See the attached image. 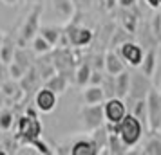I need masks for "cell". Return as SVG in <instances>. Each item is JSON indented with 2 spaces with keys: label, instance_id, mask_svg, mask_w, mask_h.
Listing matches in <instances>:
<instances>
[{
  "label": "cell",
  "instance_id": "cell-1",
  "mask_svg": "<svg viewBox=\"0 0 161 155\" xmlns=\"http://www.w3.org/2000/svg\"><path fill=\"white\" fill-rule=\"evenodd\" d=\"M42 130H44V126L40 123V119L36 117V112L35 110H27L24 116L16 119V125H15V139L24 144V146H27L31 144L35 139H40L42 137Z\"/></svg>",
  "mask_w": 161,
  "mask_h": 155
},
{
  "label": "cell",
  "instance_id": "cell-2",
  "mask_svg": "<svg viewBox=\"0 0 161 155\" xmlns=\"http://www.w3.org/2000/svg\"><path fill=\"white\" fill-rule=\"evenodd\" d=\"M107 126H109V130H114V132H118V135L123 139V142L127 144L129 148H134L139 144V141H141V137H143V132L147 130V126L139 121L134 114H127L119 123H118L116 126H112L107 123Z\"/></svg>",
  "mask_w": 161,
  "mask_h": 155
},
{
  "label": "cell",
  "instance_id": "cell-3",
  "mask_svg": "<svg viewBox=\"0 0 161 155\" xmlns=\"http://www.w3.org/2000/svg\"><path fill=\"white\" fill-rule=\"evenodd\" d=\"M94 40V33L89 27H83L76 22H69L64 27V38L60 45H67V47H74V49H81L92 44Z\"/></svg>",
  "mask_w": 161,
  "mask_h": 155
},
{
  "label": "cell",
  "instance_id": "cell-4",
  "mask_svg": "<svg viewBox=\"0 0 161 155\" xmlns=\"http://www.w3.org/2000/svg\"><path fill=\"white\" fill-rule=\"evenodd\" d=\"M40 16H42V4H33V9L27 13L18 31V40H16L18 45H25L35 40V36L40 33Z\"/></svg>",
  "mask_w": 161,
  "mask_h": 155
},
{
  "label": "cell",
  "instance_id": "cell-5",
  "mask_svg": "<svg viewBox=\"0 0 161 155\" xmlns=\"http://www.w3.org/2000/svg\"><path fill=\"white\" fill-rule=\"evenodd\" d=\"M80 125L81 130L85 132H94L96 128L105 125V112H103V103L98 105H85L80 108Z\"/></svg>",
  "mask_w": 161,
  "mask_h": 155
},
{
  "label": "cell",
  "instance_id": "cell-6",
  "mask_svg": "<svg viewBox=\"0 0 161 155\" xmlns=\"http://www.w3.org/2000/svg\"><path fill=\"white\" fill-rule=\"evenodd\" d=\"M118 54L121 56L125 63L132 69H139V65L143 63V58H145V47L138 42H134V40H129V42H125L123 45H119L116 49Z\"/></svg>",
  "mask_w": 161,
  "mask_h": 155
},
{
  "label": "cell",
  "instance_id": "cell-7",
  "mask_svg": "<svg viewBox=\"0 0 161 155\" xmlns=\"http://www.w3.org/2000/svg\"><path fill=\"white\" fill-rule=\"evenodd\" d=\"M103 112H105V123L116 126L129 114V106L125 105V99L114 96V97H107L103 101Z\"/></svg>",
  "mask_w": 161,
  "mask_h": 155
},
{
  "label": "cell",
  "instance_id": "cell-8",
  "mask_svg": "<svg viewBox=\"0 0 161 155\" xmlns=\"http://www.w3.org/2000/svg\"><path fill=\"white\" fill-rule=\"evenodd\" d=\"M53 56V63H54V67H56V70L58 72H64L69 76V72L74 74V67H76V56H74L73 52H71V49L69 47H62V45H58V47H54L51 52Z\"/></svg>",
  "mask_w": 161,
  "mask_h": 155
},
{
  "label": "cell",
  "instance_id": "cell-9",
  "mask_svg": "<svg viewBox=\"0 0 161 155\" xmlns=\"http://www.w3.org/2000/svg\"><path fill=\"white\" fill-rule=\"evenodd\" d=\"M152 78H148L141 72H130V90L127 99H145L148 92L152 90Z\"/></svg>",
  "mask_w": 161,
  "mask_h": 155
},
{
  "label": "cell",
  "instance_id": "cell-10",
  "mask_svg": "<svg viewBox=\"0 0 161 155\" xmlns=\"http://www.w3.org/2000/svg\"><path fill=\"white\" fill-rule=\"evenodd\" d=\"M147 108H148V130L156 132L161 126V94L159 90H150L147 96Z\"/></svg>",
  "mask_w": 161,
  "mask_h": 155
},
{
  "label": "cell",
  "instance_id": "cell-11",
  "mask_svg": "<svg viewBox=\"0 0 161 155\" xmlns=\"http://www.w3.org/2000/svg\"><path fill=\"white\" fill-rule=\"evenodd\" d=\"M58 105V94L54 90L47 89V87H40V89L35 92V106H36L38 112L42 114H51Z\"/></svg>",
  "mask_w": 161,
  "mask_h": 155
},
{
  "label": "cell",
  "instance_id": "cell-12",
  "mask_svg": "<svg viewBox=\"0 0 161 155\" xmlns=\"http://www.w3.org/2000/svg\"><path fill=\"white\" fill-rule=\"evenodd\" d=\"M73 155H98L100 153V148L96 144L94 137H80L71 144L69 150Z\"/></svg>",
  "mask_w": 161,
  "mask_h": 155
},
{
  "label": "cell",
  "instance_id": "cell-13",
  "mask_svg": "<svg viewBox=\"0 0 161 155\" xmlns=\"http://www.w3.org/2000/svg\"><path fill=\"white\" fill-rule=\"evenodd\" d=\"M51 6L54 15L58 16L64 23L73 22L74 16V2L73 0H51Z\"/></svg>",
  "mask_w": 161,
  "mask_h": 155
},
{
  "label": "cell",
  "instance_id": "cell-14",
  "mask_svg": "<svg viewBox=\"0 0 161 155\" xmlns=\"http://www.w3.org/2000/svg\"><path fill=\"white\" fill-rule=\"evenodd\" d=\"M125 65H127V63L121 59V56L118 54L116 49H109V51L105 52V72L107 74H110V76H118L119 72L127 70Z\"/></svg>",
  "mask_w": 161,
  "mask_h": 155
},
{
  "label": "cell",
  "instance_id": "cell-15",
  "mask_svg": "<svg viewBox=\"0 0 161 155\" xmlns=\"http://www.w3.org/2000/svg\"><path fill=\"white\" fill-rule=\"evenodd\" d=\"M81 99H83V103H85V105L103 103V101L107 99V94H105L103 85H87V87H83Z\"/></svg>",
  "mask_w": 161,
  "mask_h": 155
},
{
  "label": "cell",
  "instance_id": "cell-16",
  "mask_svg": "<svg viewBox=\"0 0 161 155\" xmlns=\"http://www.w3.org/2000/svg\"><path fill=\"white\" fill-rule=\"evenodd\" d=\"M138 25H139L138 11H134V8H129V9L121 8V27L125 31H129L130 34H136L138 33Z\"/></svg>",
  "mask_w": 161,
  "mask_h": 155
},
{
  "label": "cell",
  "instance_id": "cell-17",
  "mask_svg": "<svg viewBox=\"0 0 161 155\" xmlns=\"http://www.w3.org/2000/svg\"><path fill=\"white\" fill-rule=\"evenodd\" d=\"M94 70V67L91 61H81L78 63L76 67V70H74V83H76V87H87L89 81H91V74Z\"/></svg>",
  "mask_w": 161,
  "mask_h": 155
},
{
  "label": "cell",
  "instance_id": "cell-18",
  "mask_svg": "<svg viewBox=\"0 0 161 155\" xmlns=\"http://www.w3.org/2000/svg\"><path fill=\"white\" fill-rule=\"evenodd\" d=\"M40 81H44V80H42V76L38 74L36 67L33 65L29 70L25 72V76L20 80V87H22V90L25 94H31L33 90H38V83Z\"/></svg>",
  "mask_w": 161,
  "mask_h": 155
},
{
  "label": "cell",
  "instance_id": "cell-19",
  "mask_svg": "<svg viewBox=\"0 0 161 155\" xmlns=\"http://www.w3.org/2000/svg\"><path fill=\"white\" fill-rule=\"evenodd\" d=\"M129 90H130V72L129 70H123V72H119L118 76H114V92H116L118 97L127 99Z\"/></svg>",
  "mask_w": 161,
  "mask_h": 155
},
{
  "label": "cell",
  "instance_id": "cell-20",
  "mask_svg": "<svg viewBox=\"0 0 161 155\" xmlns=\"http://www.w3.org/2000/svg\"><path fill=\"white\" fill-rule=\"evenodd\" d=\"M44 85L47 87V89L54 90V92L60 96V94H64V92L67 90V87H69V76L64 74V72H56V74H53L49 80H45Z\"/></svg>",
  "mask_w": 161,
  "mask_h": 155
},
{
  "label": "cell",
  "instance_id": "cell-21",
  "mask_svg": "<svg viewBox=\"0 0 161 155\" xmlns=\"http://www.w3.org/2000/svg\"><path fill=\"white\" fill-rule=\"evenodd\" d=\"M139 70L145 76H148V78H152L156 74V70H158V56H156V49L154 47L145 51V58H143V63L139 65Z\"/></svg>",
  "mask_w": 161,
  "mask_h": 155
},
{
  "label": "cell",
  "instance_id": "cell-22",
  "mask_svg": "<svg viewBox=\"0 0 161 155\" xmlns=\"http://www.w3.org/2000/svg\"><path fill=\"white\" fill-rule=\"evenodd\" d=\"M40 34L53 45V47H58L62 44V38H64V29H60L56 25H40Z\"/></svg>",
  "mask_w": 161,
  "mask_h": 155
},
{
  "label": "cell",
  "instance_id": "cell-23",
  "mask_svg": "<svg viewBox=\"0 0 161 155\" xmlns=\"http://www.w3.org/2000/svg\"><path fill=\"white\" fill-rule=\"evenodd\" d=\"M127 101H130V114H134L136 117L143 123V125L148 128V108H147V97L145 99H127Z\"/></svg>",
  "mask_w": 161,
  "mask_h": 155
},
{
  "label": "cell",
  "instance_id": "cell-24",
  "mask_svg": "<svg viewBox=\"0 0 161 155\" xmlns=\"http://www.w3.org/2000/svg\"><path fill=\"white\" fill-rule=\"evenodd\" d=\"M107 153H114V155H121V153H127L130 148L127 146L123 142V139L118 135V132H114V130H110L109 133V142H107Z\"/></svg>",
  "mask_w": 161,
  "mask_h": 155
},
{
  "label": "cell",
  "instance_id": "cell-25",
  "mask_svg": "<svg viewBox=\"0 0 161 155\" xmlns=\"http://www.w3.org/2000/svg\"><path fill=\"white\" fill-rule=\"evenodd\" d=\"M16 47H18V42H15L11 36L6 34L4 38V44L0 47V59L4 63H11L15 59V52H16Z\"/></svg>",
  "mask_w": 161,
  "mask_h": 155
},
{
  "label": "cell",
  "instance_id": "cell-26",
  "mask_svg": "<svg viewBox=\"0 0 161 155\" xmlns=\"http://www.w3.org/2000/svg\"><path fill=\"white\" fill-rule=\"evenodd\" d=\"M2 94L6 97H9V99H18V97L22 96V94H25V92H24L22 87H20V81L8 78L6 81H2Z\"/></svg>",
  "mask_w": 161,
  "mask_h": 155
},
{
  "label": "cell",
  "instance_id": "cell-27",
  "mask_svg": "<svg viewBox=\"0 0 161 155\" xmlns=\"http://www.w3.org/2000/svg\"><path fill=\"white\" fill-rule=\"evenodd\" d=\"M134 34H130L129 31H125L123 27H119V29H114L110 33V44H109V49H118L119 45H123L125 42H129L132 40Z\"/></svg>",
  "mask_w": 161,
  "mask_h": 155
},
{
  "label": "cell",
  "instance_id": "cell-28",
  "mask_svg": "<svg viewBox=\"0 0 161 155\" xmlns=\"http://www.w3.org/2000/svg\"><path fill=\"white\" fill-rule=\"evenodd\" d=\"M31 45H33V52L36 54V56H44V54H49V52H53V47L47 40H45L40 33H38L36 36H35V40L31 42Z\"/></svg>",
  "mask_w": 161,
  "mask_h": 155
},
{
  "label": "cell",
  "instance_id": "cell-29",
  "mask_svg": "<svg viewBox=\"0 0 161 155\" xmlns=\"http://www.w3.org/2000/svg\"><path fill=\"white\" fill-rule=\"evenodd\" d=\"M33 54H35V52H33ZM33 54H31L24 45H18V47H16V52H15V61H18V63L22 67H25V69H31V67L35 65Z\"/></svg>",
  "mask_w": 161,
  "mask_h": 155
},
{
  "label": "cell",
  "instance_id": "cell-30",
  "mask_svg": "<svg viewBox=\"0 0 161 155\" xmlns=\"http://www.w3.org/2000/svg\"><path fill=\"white\" fill-rule=\"evenodd\" d=\"M16 117L11 110H2L0 112V132H9L11 128H15Z\"/></svg>",
  "mask_w": 161,
  "mask_h": 155
},
{
  "label": "cell",
  "instance_id": "cell-31",
  "mask_svg": "<svg viewBox=\"0 0 161 155\" xmlns=\"http://www.w3.org/2000/svg\"><path fill=\"white\" fill-rule=\"evenodd\" d=\"M29 69H25V67H22L18 61H11V63H8V72H9V78L11 80H16V81H20L24 76H25V72H27Z\"/></svg>",
  "mask_w": 161,
  "mask_h": 155
},
{
  "label": "cell",
  "instance_id": "cell-32",
  "mask_svg": "<svg viewBox=\"0 0 161 155\" xmlns=\"http://www.w3.org/2000/svg\"><path fill=\"white\" fill-rule=\"evenodd\" d=\"M150 29H152V33H154V36L158 38L161 42V13H156V15L150 18Z\"/></svg>",
  "mask_w": 161,
  "mask_h": 155
},
{
  "label": "cell",
  "instance_id": "cell-33",
  "mask_svg": "<svg viewBox=\"0 0 161 155\" xmlns=\"http://www.w3.org/2000/svg\"><path fill=\"white\" fill-rule=\"evenodd\" d=\"M27 148H35V152H36V153H44V155H49V153H51L49 146H47V144H45L42 139H35L31 144H27Z\"/></svg>",
  "mask_w": 161,
  "mask_h": 155
},
{
  "label": "cell",
  "instance_id": "cell-34",
  "mask_svg": "<svg viewBox=\"0 0 161 155\" xmlns=\"http://www.w3.org/2000/svg\"><path fill=\"white\" fill-rule=\"evenodd\" d=\"M9 78V72H8V63H4L2 59H0V83L6 81Z\"/></svg>",
  "mask_w": 161,
  "mask_h": 155
},
{
  "label": "cell",
  "instance_id": "cell-35",
  "mask_svg": "<svg viewBox=\"0 0 161 155\" xmlns=\"http://www.w3.org/2000/svg\"><path fill=\"white\" fill-rule=\"evenodd\" d=\"M103 2H105V9L107 11H114L119 6V0H103Z\"/></svg>",
  "mask_w": 161,
  "mask_h": 155
},
{
  "label": "cell",
  "instance_id": "cell-36",
  "mask_svg": "<svg viewBox=\"0 0 161 155\" xmlns=\"http://www.w3.org/2000/svg\"><path fill=\"white\" fill-rule=\"evenodd\" d=\"M145 4L148 6L150 9H161V0H145Z\"/></svg>",
  "mask_w": 161,
  "mask_h": 155
},
{
  "label": "cell",
  "instance_id": "cell-37",
  "mask_svg": "<svg viewBox=\"0 0 161 155\" xmlns=\"http://www.w3.org/2000/svg\"><path fill=\"white\" fill-rule=\"evenodd\" d=\"M136 2H138V0H119V8H125V9L134 8V6H136Z\"/></svg>",
  "mask_w": 161,
  "mask_h": 155
},
{
  "label": "cell",
  "instance_id": "cell-38",
  "mask_svg": "<svg viewBox=\"0 0 161 155\" xmlns=\"http://www.w3.org/2000/svg\"><path fill=\"white\" fill-rule=\"evenodd\" d=\"M2 4H4V6H8V8H13V6L18 4V0H2Z\"/></svg>",
  "mask_w": 161,
  "mask_h": 155
},
{
  "label": "cell",
  "instance_id": "cell-39",
  "mask_svg": "<svg viewBox=\"0 0 161 155\" xmlns=\"http://www.w3.org/2000/svg\"><path fill=\"white\" fill-rule=\"evenodd\" d=\"M4 101H6V96H4L2 90H0V108H4Z\"/></svg>",
  "mask_w": 161,
  "mask_h": 155
},
{
  "label": "cell",
  "instance_id": "cell-40",
  "mask_svg": "<svg viewBox=\"0 0 161 155\" xmlns=\"http://www.w3.org/2000/svg\"><path fill=\"white\" fill-rule=\"evenodd\" d=\"M4 38H6V34L2 33V29H0V47H2V44H4Z\"/></svg>",
  "mask_w": 161,
  "mask_h": 155
},
{
  "label": "cell",
  "instance_id": "cell-41",
  "mask_svg": "<svg viewBox=\"0 0 161 155\" xmlns=\"http://www.w3.org/2000/svg\"><path fill=\"white\" fill-rule=\"evenodd\" d=\"M25 2H27V4H40L42 0H25Z\"/></svg>",
  "mask_w": 161,
  "mask_h": 155
},
{
  "label": "cell",
  "instance_id": "cell-42",
  "mask_svg": "<svg viewBox=\"0 0 161 155\" xmlns=\"http://www.w3.org/2000/svg\"><path fill=\"white\" fill-rule=\"evenodd\" d=\"M159 94H161V85H159Z\"/></svg>",
  "mask_w": 161,
  "mask_h": 155
}]
</instances>
